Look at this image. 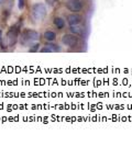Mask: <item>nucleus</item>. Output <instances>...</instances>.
Returning a JSON list of instances; mask_svg holds the SVG:
<instances>
[{"mask_svg": "<svg viewBox=\"0 0 132 147\" xmlns=\"http://www.w3.org/2000/svg\"><path fill=\"white\" fill-rule=\"evenodd\" d=\"M22 20H23V19H20L19 22H18L17 24L12 25V26L9 29L8 33H7L6 40H7V44H8L9 47H13V46L16 45V43H17L18 38H19L20 28H21V22H22Z\"/></svg>", "mask_w": 132, "mask_h": 147, "instance_id": "1", "label": "nucleus"}, {"mask_svg": "<svg viewBox=\"0 0 132 147\" xmlns=\"http://www.w3.org/2000/svg\"><path fill=\"white\" fill-rule=\"evenodd\" d=\"M39 38H40V34L37 31L31 30V29H25L20 34V43L21 45L26 46L29 44H32L33 42H37Z\"/></svg>", "mask_w": 132, "mask_h": 147, "instance_id": "2", "label": "nucleus"}, {"mask_svg": "<svg viewBox=\"0 0 132 147\" xmlns=\"http://www.w3.org/2000/svg\"><path fill=\"white\" fill-rule=\"evenodd\" d=\"M46 7L44 3H34L31 8V17L32 19L35 21V22H39V21H43L44 18L46 17Z\"/></svg>", "mask_w": 132, "mask_h": 147, "instance_id": "3", "label": "nucleus"}, {"mask_svg": "<svg viewBox=\"0 0 132 147\" xmlns=\"http://www.w3.org/2000/svg\"><path fill=\"white\" fill-rule=\"evenodd\" d=\"M65 6H66V8L68 9L69 11L77 13L79 11H82L84 5H83L82 0H67Z\"/></svg>", "mask_w": 132, "mask_h": 147, "instance_id": "4", "label": "nucleus"}, {"mask_svg": "<svg viewBox=\"0 0 132 147\" xmlns=\"http://www.w3.org/2000/svg\"><path fill=\"white\" fill-rule=\"evenodd\" d=\"M78 41H79V38L77 37V35L73 34V33L72 34H65L62 37V43L65 46H68V47H75L78 44Z\"/></svg>", "mask_w": 132, "mask_h": 147, "instance_id": "5", "label": "nucleus"}, {"mask_svg": "<svg viewBox=\"0 0 132 147\" xmlns=\"http://www.w3.org/2000/svg\"><path fill=\"white\" fill-rule=\"evenodd\" d=\"M82 16L77 14V13L73 12L72 14H69L67 17V23L69 25H75V24H81L82 23Z\"/></svg>", "mask_w": 132, "mask_h": 147, "instance_id": "6", "label": "nucleus"}, {"mask_svg": "<svg viewBox=\"0 0 132 147\" xmlns=\"http://www.w3.org/2000/svg\"><path fill=\"white\" fill-rule=\"evenodd\" d=\"M60 49H60L58 45L49 42V44H46L45 46H43L40 51H41L42 53H56V52H60Z\"/></svg>", "mask_w": 132, "mask_h": 147, "instance_id": "7", "label": "nucleus"}, {"mask_svg": "<svg viewBox=\"0 0 132 147\" xmlns=\"http://www.w3.org/2000/svg\"><path fill=\"white\" fill-rule=\"evenodd\" d=\"M69 31L75 34V35H83L85 32V28L81 24H75V25H69Z\"/></svg>", "mask_w": 132, "mask_h": 147, "instance_id": "8", "label": "nucleus"}, {"mask_svg": "<svg viewBox=\"0 0 132 147\" xmlns=\"http://www.w3.org/2000/svg\"><path fill=\"white\" fill-rule=\"evenodd\" d=\"M43 36L46 41H49V42H53V41L56 38V33H55V32H53V31H46V32L44 33Z\"/></svg>", "mask_w": 132, "mask_h": 147, "instance_id": "9", "label": "nucleus"}, {"mask_svg": "<svg viewBox=\"0 0 132 147\" xmlns=\"http://www.w3.org/2000/svg\"><path fill=\"white\" fill-rule=\"evenodd\" d=\"M54 25L56 26L58 30H62L64 26H65V22L62 18H55L54 19Z\"/></svg>", "mask_w": 132, "mask_h": 147, "instance_id": "10", "label": "nucleus"}, {"mask_svg": "<svg viewBox=\"0 0 132 147\" xmlns=\"http://www.w3.org/2000/svg\"><path fill=\"white\" fill-rule=\"evenodd\" d=\"M39 49H40V44L39 43H34L31 45V47L29 49V52H37V51H39Z\"/></svg>", "mask_w": 132, "mask_h": 147, "instance_id": "11", "label": "nucleus"}, {"mask_svg": "<svg viewBox=\"0 0 132 147\" xmlns=\"http://www.w3.org/2000/svg\"><path fill=\"white\" fill-rule=\"evenodd\" d=\"M25 7V0H18V8L19 10H23Z\"/></svg>", "mask_w": 132, "mask_h": 147, "instance_id": "12", "label": "nucleus"}, {"mask_svg": "<svg viewBox=\"0 0 132 147\" xmlns=\"http://www.w3.org/2000/svg\"><path fill=\"white\" fill-rule=\"evenodd\" d=\"M46 1H47V3H49L50 6H54L55 2H57V0H46Z\"/></svg>", "mask_w": 132, "mask_h": 147, "instance_id": "13", "label": "nucleus"}, {"mask_svg": "<svg viewBox=\"0 0 132 147\" xmlns=\"http://www.w3.org/2000/svg\"><path fill=\"white\" fill-rule=\"evenodd\" d=\"M1 38H2V31L0 30V41H1Z\"/></svg>", "mask_w": 132, "mask_h": 147, "instance_id": "14", "label": "nucleus"}, {"mask_svg": "<svg viewBox=\"0 0 132 147\" xmlns=\"http://www.w3.org/2000/svg\"><path fill=\"white\" fill-rule=\"evenodd\" d=\"M2 2H3V0H0V5H1V3H2Z\"/></svg>", "mask_w": 132, "mask_h": 147, "instance_id": "15", "label": "nucleus"}]
</instances>
